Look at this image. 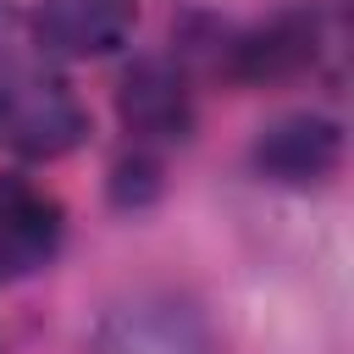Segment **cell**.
<instances>
[{
  "mask_svg": "<svg viewBox=\"0 0 354 354\" xmlns=\"http://www.w3.org/2000/svg\"><path fill=\"white\" fill-rule=\"evenodd\" d=\"M88 138V111L55 55L17 6H0V144L28 160L72 155Z\"/></svg>",
  "mask_w": 354,
  "mask_h": 354,
  "instance_id": "cell-1",
  "label": "cell"
},
{
  "mask_svg": "<svg viewBox=\"0 0 354 354\" xmlns=\"http://www.w3.org/2000/svg\"><path fill=\"white\" fill-rule=\"evenodd\" d=\"M83 354H216L205 310L166 288H138L100 310L83 337Z\"/></svg>",
  "mask_w": 354,
  "mask_h": 354,
  "instance_id": "cell-2",
  "label": "cell"
},
{
  "mask_svg": "<svg viewBox=\"0 0 354 354\" xmlns=\"http://www.w3.org/2000/svg\"><path fill=\"white\" fill-rule=\"evenodd\" d=\"M66 216L61 199L22 183V177H0V288L44 271L61 249Z\"/></svg>",
  "mask_w": 354,
  "mask_h": 354,
  "instance_id": "cell-3",
  "label": "cell"
},
{
  "mask_svg": "<svg viewBox=\"0 0 354 354\" xmlns=\"http://www.w3.org/2000/svg\"><path fill=\"white\" fill-rule=\"evenodd\" d=\"M343 160V127L332 116H282L254 138V171L288 188H310L321 177H332Z\"/></svg>",
  "mask_w": 354,
  "mask_h": 354,
  "instance_id": "cell-4",
  "label": "cell"
},
{
  "mask_svg": "<svg viewBox=\"0 0 354 354\" xmlns=\"http://www.w3.org/2000/svg\"><path fill=\"white\" fill-rule=\"evenodd\" d=\"M28 22L50 55H105L127 44L138 0H44Z\"/></svg>",
  "mask_w": 354,
  "mask_h": 354,
  "instance_id": "cell-5",
  "label": "cell"
},
{
  "mask_svg": "<svg viewBox=\"0 0 354 354\" xmlns=\"http://www.w3.org/2000/svg\"><path fill=\"white\" fill-rule=\"evenodd\" d=\"M122 122L138 138H188L194 105L183 72L171 61H138L122 83Z\"/></svg>",
  "mask_w": 354,
  "mask_h": 354,
  "instance_id": "cell-6",
  "label": "cell"
}]
</instances>
